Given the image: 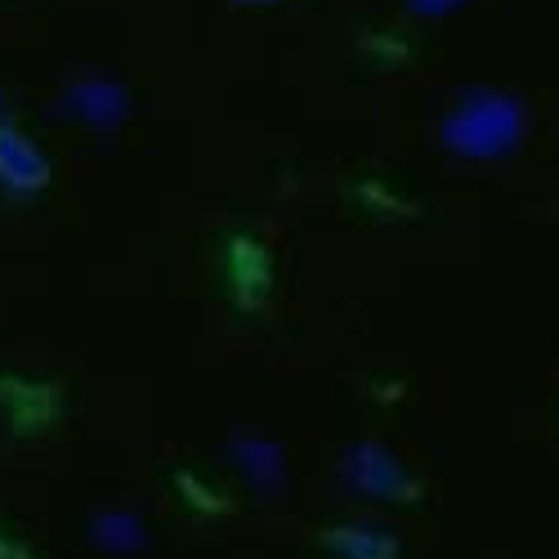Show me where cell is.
I'll list each match as a JSON object with an SVG mask.
<instances>
[{"instance_id":"obj_1","label":"cell","mask_w":559,"mask_h":559,"mask_svg":"<svg viewBox=\"0 0 559 559\" xmlns=\"http://www.w3.org/2000/svg\"><path fill=\"white\" fill-rule=\"evenodd\" d=\"M211 255H215V277L224 300L242 313H255L273 292V251L264 242V233L251 224H228L215 233Z\"/></svg>"},{"instance_id":"obj_2","label":"cell","mask_w":559,"mask_h":559,"mask_svg":"<svg viewBox=\"0 0 559 559\" xmlns=\"http://www.w3.org/2000/svg\"><path fill=\"white\" fill-rule=\"evenodd\" d=\"M55 162L36 139L19 126V117L0 104V198L5 202H36L50 193Z\"/></svg>"},{"instance_id":"obj_3","label":"cell","mask_w":559,"mask_h":559,"mask_svg":"<svg viewBox=\"0 0 559 559\" xmlns=\"http://www.w3.org/2000/svg\"><path fill=\"white\" fill-rule=\"evenodd\" d=\"M63 390L50 377H27V371H0V421L14 435H40L59 421Z\"/></svg>"},{"instance_id":"obj_4","label":"cell","mask_w":559,"mask_h":559,"mask_svg":"<svg viewBox=\"0 0 559 559\" xmlns=\"http://www.w3.org/2000/svg\"><path fill=\"white\" fill-rule=\"evenodd\" d=\"M233 5H273V0H233Z\"/></svg>"}]
</instances>
